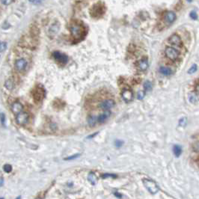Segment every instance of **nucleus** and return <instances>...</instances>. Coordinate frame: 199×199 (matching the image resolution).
<instances>
[{
	"label": "nucleus",
	"instance_id": "nucleus-39",
	"mask_svg": "<svg viewBox=\"0 0 199 199\" xmlns=\"http://www.w3.org/2000/svg\"><path fill=\"white\" fill-rule=\"evenodd\" d=\"M1 199H4V198H1Z\"/></svg>",
	"mask_w": 199,
	"mask_h": 199
},
{
	"label": "nucleus",
	"instance_id": "nucleus-18",
	"mask_svg": "<svg viewBox=\"0 0 199 199\" xmlns=\"http://www.w3.org/2000/svg\"><path fill=\"white\" fill-rule=\"evenodd\" d=\"M160 73L163 74L164 76H170L172 74V71L168 67H160Z\"/></svg>",
	"mask_w": 199,
	"mask_h": 199
},
{
	"label": "nucleus",
	"instance_id": "nucleus-5",
	"mask_svg": "<svg viewBox=\"0 0 199 199\" xmlns=\"http://www.w3.org/2000/svg\"><path fill=\"white\" fill-rule=\"evenodd\" d=\"M133 92L130 89H125L121 92V97L126 102H130L133 100Z\"/></svg>",
	"mask_w": 199,
	"mask_h": 199
},
{
	"label": "nucleus",
	"instance_id": "nucleus-13",
	"mask_svg": "<svg viewBox=\"0 0 199 199\" xmlns=\"http://www.w3.org/2000/svg\"><path fill=\"white\" fill-rule=\"evenodd\" d=\"M111 115V112L109 110H106L104 112L102 113V114H100V115L98 116V118H97V121H98L100 124H102V123H104L106 120H107V119L110 117Z\"/></svg>",
	"mask_w": 199,
	"mask_h": 199
},
{
	"label": "nucleus",
	"instance_id": "nucleus-2",
	"mask_svg": "<svg viewBox=\"0 0 199 199\" xmlns=\"http://www.w3.org/2000/svg\"><path fill=\"white\" fill-rule=\"evenodd\" d=\"M83 26L78 23H73L71 25V32L72 33V35L73 38L76 39H79L82 38L83 34Z\"/></svg>",
	"mask_w": 199,
	"mask_h": 199
},
{
	"label": "nucleus",
	"instance_id": "nucleus-37",
	"mask_svg": "<svg viewBox=\"0 0 199 199\" xmlns=\"http://www.w3.org/2000/svg\"><path fill=\"white\" fill-rule=\"evenodd\" d=\"M187 1H188V2H191L192 1V0H187Z\"/></svg>",
	"mask_w": 199,
	"mask_h": 199
},
{
	"label": "nucleus",
	"instance_id": "nucleus-31",
	"mask_svg": "<svg viewBox=\"0 0 199 199\" xmlns=\"http://www.w3.org/2000/svg\"><path fill=\"white\" fill-rule=\"evenodd\" d=\"M80 156V154H75V155H73V156H68L67 158H65V160H74V159H76V158L79 157V156Z\"/></svg>",
	"mask_w": 199,
	"mask_h": 199
},
{
	"label": "nucleus",
	"instance_id": "nucleus-24",
	"mask_svg": "<svg viewBox=\"0 0 199 199\" xmlns=\"http://www.w3.org/2000/svg\"><path fill=\"white\" fill-rule=\"evenodd\" d=\"M144 96H145V92L143 91H139L137 94V97L138 100H142L144 97Z\"/></svg>",
	"mask_w": 199,
	"mask_h": 199
},
{
	"label": "nucleus",
	"instance_id": "nucleus-9",
	"mask_svg": "<svg viewBox=\"0 0 199 199\" xmlns=\"http://www.w3.org/2000/svg\"><path fill=\"white\" fill-rule=\"evenodd\" d=\"M33 97L35 99V100L36 101H41L42 99L44 97V91L41 88H36L33 91Z\"/></svg>",
	"mask_w": 199,
	"mask_h": 199
},
{
	"label": "nucleus",
	"instance_id": "nucleus-22",
	"mask_svg": "<svg viewBox=\"0 0 199 199\" xmlns=\"http://www.w3.org/2000/svg\"><path fill=\"white\" fill-rule=\"evenodd\" d=\"M197 69H198L197 65L194 64V65H192L191 67H190V68L189 69V71H188V73H189V74H192V73H195V72L197 71Z\"/></svg>",
	"mask_w": 199,
	"mask_h": 199
},
{
	"label": "nucleus",
	"instance_id": "nucleus-1",
	"mask_svg": "<svg viewBox=\"0 0 199 199\" xmlns=\"http://www.w3.org/2000/svg\"><path fill=\"white\" fill-rule=\"evenodd\" d=\"M142 182H143V184H144V187L147 189V190L150 193L153 194V195L156 194L159 192V190H160V188H159L158 185L154 180L144 178V179H143Z\"/></svg>",
	"mask_w": 199,
	"mask_h": 199
},
{
	"label": "nucleus",
	"instance_id": "nucleus-3",
	"mask_svg": "<svg viewBox=\"0 0 199 199\" xmlns=\"http://www.w3.org/2000/svg\"><path fill=\"white\" fill-rule=\"evenodd\" d=\"M165 53H166V57L172 61L178 59V58L179 57V52L175 48L171 47H168L166 48Z\"/></svg>",
	"mask_w": 199,
	"mask_h": 199
},
{
	"label": "nucleus",
	"instance_id": "nucleus-30",
	"mask_svg": "<svg viewBox=\"0 0 199 199\" xmlns=\"http://www.w3.org/2000/svg\"><path fill=\"white\" fill-rule=\"evenodd\" d=\"M13 1L14 0H1L2 4L5 5H9L11 4L12 2H13Z\"/></svg>",
	"mask_w": 199,
	"mask_h": 199
},
{
	"label": "nucleus",
	"instance_id": "nucleus-10",
	"mask_svg": "<svg viewBox=\"0 0 199 199\" xmlns=\"http://www.w3.org/2000/svg\"><path fill=\"white\" fill-rule=\"evenodd\" d=\"M26 65H27V62H26V60L23 59H20L17 60L15 61L14 67H15V69L17 71H23L26 67Z\"/></svg>",
	"mask_w": 199,
	"mask_h": 199
},
{
	"label": "nucleus",
	"instance_id": "nucleus-19",
	"mask_svg": "<svg viewBox=\"0 0 199 199\" xmlns=\"http://www.w3.org/2000/svg\"><path fill=\"white\" fill-rule=\"evenodd\" d=\"M5 88L8 90H12V89H14V82L11 80V79H8V80L5 81Z\"/></svg>",
	"mask_w": 199,
	"mask_h": 199
},
{
	"label": "nucleus",
	"instance_id": "nucleus-35",
	"mask_svg": "<svg viewBox=\"0 0 199 199\" xmlns=\"http://www.w3.org/2000/svg\"><path fill=\"white\" fill-rule=\"evenodd\" d=\"M196 91H197L198 94H199V85H198L197 87H196Z\"/></svg>",
	"mask_w": 199,
	"mask_h": 199
},
{
	"label": "nucleus",
	"instance_id": "nucleus-40",
	"mask_svg": "<svg viewBox=\"0 0 199 199\" xmlns=\"http://www.w3.org/2000/svg\"><path fill=\"white\" fill-rule=\"evenodd\" d=\"M38 199H42V198H38Z\"/></svg>",
	"mask_w": 199,
	"mask_h": 199
},
{
	"label": "nucleus",
	"instance_id": "nucleus-34",
	"mask_svg": "<svg viewBox=\"0 0 199 199\" xmlns=\"http://www.w3.org/2000/svg\"><path fill=\"white\" fill-rule=\"evenodd\" d=\"M42 1H43V0H35V3H36V4H38V3H40V2H41Z\"/></svg>",
	"mask_w": 199,
	"mask_h": 199
},
{
	"label": "nucleus",
	"instance_id": "nucleus-33",
	"mask_svg": "<svg viewBox=\"0 0 199 199\" xmlns=\"http://www.w3.org/2000/svg\"><path fill=\"white\" fill-rule=\"evenodd\" d=\"M3 183H4V179H3L2 177H1V180H0V186H3Z\"/></svg>",
	"mask_w": 199,
	"mask_h": 199
},
{
	"label": "nucleus",
	"instance_id": "nucleus-7",
	"mask_svg": "<svg viewBox=\"0 0 199 199\" xmlns=\"http://www.w3.org/2000/svg\"><path fill=\"white\" fill-rule=\"evenodd\" d=\"M115 105V102L113 100H111V99H108V100H103L102 102H101L100 104H99V107L102 109V110L106 111L110 109L111 108H112Z\"/></svg>",
	"mask_w": 199,
	"mask_h": 199
},
{
	"label": "nucleus",
	"instance_id": "nucleus-32",
	"mask_svg": "<svg viewBox=\"0 0 199 199\" xmlns=\"http://www.w3.org/2000/svg\"><path fill=\"white\" fill-rule=\"evenodd\" d=\"M102 178H116V175L115 174H102Z\"/></svg>",
	"mask_w": 199,
	"mask_h": 199
},
{
	"label": "nucleus",
	"instance_id": "nucleus-28",
	"mask_svg": "<svg viewBox=\"0 0 199 199\" xmlns=\"http://www.w3.org/2000/svg\"><path fill=\"white\" fill-rule=\"evenodd\" d=\"M1 123L2 126H5V115L3 112L1 113Z\"/></svg>",
	"mask_w": 199,
	"mask_h": 199
},
{
	"label": "nucleus",
	"instance_id": "nucleus-36",
	"mask_svg": "<svg viewBox=\"0 0 199 199\" xmlns=\"http://www.w3.org/2000/svg\"><path fill=\"white\" fill-rule=\"evenodd\" d=\"M16 199H21V196H19V197H18V198H17Z\"/></svg>",
	"mask_w": 199,
	"mask_h": 199
},
{
	"label": "nucleus",
	"instance_id": "nucleus-20",
	"mask_svg": "<svg viewBox=\"0 0 199 199\" xmlns=\"http://www.w3.org/2000/svg\"><path fill=\"white\" fill-rule=\"evenodd\" d=\"M153 85L150 81H146L144 83V89L145 91H150L152 90Z\"/></svg>",
	"mask_w": 199,
	"mask_h": 199
},
{
	"label": "nucleus",
	"instance_id": "nucleus-12",
	"mask_svg": "<svg viewBox=\"0 0 199 199\" xmlns=\"http://www.w3.org/2000/svg\"><path fill=\"white\" fill-rule=\"evenodd\" d=\"M23 108V106L20 102H14L11 106L12 112L15 114H18L22 112Z\"/></svg>",
	"mask_w": 199,
	"mask_h": 199
},
{
	"label": "nucleus",
	"instance_id": "nucleus-25",
	"mask_svg": "<svg viewBox=\"0 0 199 199\" xmlns=\"http://www.w3.org/2000/svg\"><path fill=\"white\" fill-rule=\"evenodd\" d=\"M6 47H7V43L5 42H1V43H0V51H1V53H3L6 49Z\"/></svg>",
	"mask_w": 199,
	"mask_h": 199
},
{
	"label": "nucleus",
	"instance_id": "nucleus-4",
	"mask_svg": "<svg viewBox=\"0 0 199 199\" xmlns=\"http://www.w3.org/2000/svg\"><path fill=\"white\" fill-rule=\"evenodd\" d=\"M53 55V58L55 59V61L59 62V63L62 64V65L66 64L68 61V58H67V55L62 53H60V52H54Z\"/></svg>",
	"mask_w": 199,
	"mask_h": 199
},
{
	"label": "nucleus",
	"instance_id": "nucleus-11",
	"mask_svg": "<svg viewBox=\"0 0 199 199\" xmlns=\"http://www.w3.org/2000/svg\"><path fill=\"white\" fill-rule=\"evenodd\" d=\"M164 20L167 23H172L176 20V14L174 11H167L164 15Z\"/></svg>",
	"mask_w": 199,
	"mask_h": 199
},
{
	"label": "nucleus",
	"instance_id": "nucleus-6",
	"mask_svg": "<svg viewBox=\"0 0 199 199\" xmlns=\"http://www.w3.org/2000/svg\"><path fill=\"white\" fill-rule=\"evenodd\" d=\"M29 114L26 112H20V114H17L16 117V121L19 125H25L27 124L28 120H29Z\"/></svg>",
	"mask_w": 199,
	"mask_h": 199
},
{
	"label": "nucleus",
	"instance_id": "nucleus-14",
	"mask_svg": "<svg viewBox=\"0 0 199 199\" xmlns=\"http://www.w3.org/2000/svg\"><path fill=\"white\" fill-rule=\"evenodd\" d=\"M148 67V61L146 58L142 59L138 61V68L141 71H145Z\"/></svg>",
	"mask_w": 199,
	"mask_h": 199
},
{
	"label": "nucleus",
	"instance_id": "nucleus-23",
	"mask_svg": "<svg viewBox=\"0 0 199 199\" xmlns=\"http://www.w3.org/2000/svg\"><path fill=\"white\" fill-rule=\"evenodd\" d=\"M3 169H4V171L6 173H10L12 171V166L11 165H9V164H5L3 166Z\"/></svg>",
	"mask_w": 199,
	"mask_h": 199
},
{
	"label": "nucleus",
	"instance_id": "nucleus-16",
	"mask_svg": "<svg viewBox=\"0 0 199 199\" xmlns=\"http://www.w3.org/2000/svg\"><path fill=\"white\" fill-rule=\"evenodd\" d=\"M173 153L176 157H179L182 154V148L178 144H175L173 147Z\"/></svg>",
	"mask_w": 199,
	"mask_h": 199
},
{
	"label": "nucleus",
	"instance_id": "nucleus-21",
	"mask_svg": "<svg viewBox=\"0 0 199 199\" xmlns=\"http://www.w3.org/2000/svg\"><path fill=\"white\" fill-rule=\"evenodd\" d=\"M189 101L191 102H192V103H195V102H197L198 100V98L197 95H195V94H191V95H189Z\"/></svg>",
	"mask_w": 199,
	"mask_h": 199
},
{
	"label": "nucleus",
	"instance_id": "nucleus-27",
	"mask_svg": "<svg viewBox=\"0 0 199 199\" xmlns=\"http://www.w3.org/2000/svg\"><path fill=\"white\" fill-rule=\"evenodd\" d=\"M123 144H124V142L121 141V140L118 139L115 140V142H114V145H115L116 148H120L123 145Z\"/></svg>",
	"mask_w": 199,
	"mask_h": 199
},
{
	"label": "nucleus",
	"instance_id": "nucleus-17",
	"mask_svg": "<svg viewBox=\"0 0 199 199\" xmlns=\"http://www.w3.org/2000/svg\"><path fill=\"white\" fill-rule=\"evenodd\" d=\"M97 121V118L96 116H95V115H90V116H89V118H88V124H89V126H91V127H93V126H95V125H96Z\"/></svg>",
	"mask_w": 199,
	"mask_h": 199
},
{
	"label": "nucleus",
	"instance_id": "nucleus-26",
	"mask_svg": "<svg viewBox=\"0 0 199 199\" xmlns=\"http://www.w3.org/2000/svg\"><path fill=\"white\" fill-rule=\"evenodd\" d=\"M189 16H190V17H191L192 20H197L198 19V14L197 13H196V11H192L190 12Z\"/></svg>",
	"mask_w": 199,
	"mask_h": 199
},
{
	"label": "nucleus",
	"instance_id": "nucleus-29",
	"mask_svg": "<svg viewBox=\"0 0 199 199\" xmlns=\"http://www.w3.org/2000/svg\"><path fill=\"white\" fill-rule=\"evenodd\" d=\"M186 124V118H183L180 120L179 121V125L181 126H185V125Z\"/></svg>",
	"mask_w": 199,
	"mask_h": 199
},
{
	"label": "nucleus",
	"instance_id": "nucleus-38",
	"mask_svg": "<svg viewBox=\"0 0 199 199\" xmlns=\"http://www.w3.org/2000/svg\"><path fill=\"white\" fill-rule=\"evenodd\" d=\"M30 2H35V0H29Z\"/></svg>",
	"mask_w": 199,
	"mask_h": 199
},
{
	"label": "nucleus",
	"instance_id": "nucleus-8",
	"mask_svg": "<svg viewBox=\"0 0 199 199\" xmlns=\"http://www.w3.org/2000/svg\"><path fill=\"white\" fill-rule=\"evenodd\" d=\"M168 42L174 47H180L182 45L181 38L176 34H174L172 36H170V38H168Z\"/></svg>",
	"mask_w": 199,
	"mask_h": 199
},
{
	"label": "nucleus",
	"instance_id": "nucleus-15",
	"mask_svg": "<svg viewBox=\"0 0 199 199\" xmlns=\"http://www.w3.org/2000/svg\"><path fill=\"white\" fill-rule=\"evenodd\" d=\"M88 180L89 181V183H91V185H96L97 183V177L96 176V174H95L94 172H90V173L89 174V176H88Z\"/></svg>",
	"mask_w": 199,
	"mask_h": 199
}]
</instances>
